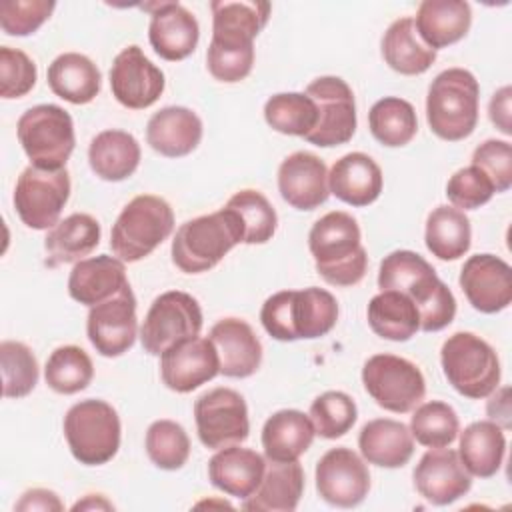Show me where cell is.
<instances>
[{
  "label": "cell",
  "mask_w": 512,
  "mask_h": 512,
  "mask_svg": "<svg viewBox=\"0 0 512 512\" xmlns=\"http://www.w3.org/2000/svg\"><path fill=\"white\" fill-rule=\"evenodd\" d=\"M358 448L368 464L402 468L414 454V438L406 424L392 418H374L362 426Z\"/></svg>",
  "instance_id": "obj_31"
},
{
  "label": "cell",
  "mask_w": 512,
  "mask_h": 512,
  "mask_svg": "<svg viewBox=\"0 0 512 512\" xmlns=\"http://www.w3.org/2000/svg\"><path fill=\"white\" fill-rule=\"evenodd\" d=\"M510 388L502 386L492 392V398L486 404V412L492 422H496L502 430L510 428V400H508Z\"/></svg>",
  "instance_id": "obj_55"
},
{
  "label": "cell",
  "mask_w": 512,
  "mask_h": 512,
  "mask_svg": "<svg viewBox=\"0 0 512 512\" xmlns=\"http://www.w3.org/2000/svg\"><path fill=\"white\" fill-rule=\"evenodd\" d=\"M494 186L490 178L476 166H466L456 170L448 184H446V196L458 210H476L484 206L494 196Z\"/></svg>",
  "instance_id": "obj_49"
},
{
  "label": "cell",
  "mask_w": 512,
  "mask_h": 512,
  "mask_svg": "<svg viewBox=\"0 0 512 512\" xmlns=\"http://www.w3.org/2000/svg\"><path fill=\"white\" fill-rule=\"evenodd\" d=\"M382 58L398 74L418 76L436 62V50L428 48L416 32L414 18L394 20L382 36Z\"/></svg>",
  "instance_id": "obj_36"
},
{
  "label": "cell",
  "mask_w": 512,
  "mask_h": 512,
  "mask_svg": "<svg viewBox=\"0 0 512 512\" xmlns=\"http://www.w3.org/2000/svg\"><path fill=\"white\" fill-rule=\"evenodd\" d=\"M308 416L318 436L326 440H336L354 426L358 418V408L346 392L328 390L312 400Z\"/></svg>",
  "instance_id": "obj_47"
},
{
  "label": "cell",
  "mask_w": 512,
  "mask_h": 512,
  "mask_svg": "<svg viewBox=\"0 0 512 512\" xmlns=\"http://www.w3.org/2000/svg\"><path fill=\"white\" fill-rule=\"evenodd\" d=\"M206 64L216 80L234 84L250 74L254 64V48H228L210 42Z\"/></svg>",
  "instance_id": "obj_52"
},
{
  "label": "cell",
  "mask_w": 512,
  "mask_h": 512,
  "mask_svg": "<svg viewBox=\"0 0 512 512\" xmlns=\"http://www.w3.org/2000/svg\"><path fill=\"white\" fill-rule=\"evenodd\" d=\"M72 510H114V506L102 494H86L84 500H78L72 506Z\"/></svg>",
  "instance_id": "obj_56"
},
{
  "label": "cell",
  "mask_w": 512,
  "mask_h": 512,
  "mask_svg": "<svg viewBox=\"0 0 512 512\" xmlns=\"http://www.w3.org/2000/svg\"><path fill=\"white\" fill-rule=\"evenodd\" d=\"M94 366L86 350L74 344L58 346L46 360V384L58 394H76L92 382Z\"/></svg>",
  "instance_id": "obj_42"
},
{
  "label": "cell",
  "mask_w": 512,
  "mask_h": 512,
  "mask_svg": "<svg viewBox=\"0 0 512 512\" xmlns=\"http://www.w3.org/2000/svg\"><path fill=\"white\" fill-rule=\"evenodd\" d=\"M194 420L200 442L210 450L242 444L250 434L248 406L232 388H212L194 402Z\"/></svg>",
  "instance_id": "obj_13"
},
{
  "label": "cell",
  "mask_w": 512,
  "mask_h": 512,
  "mask_svg": "<svg viewBox=\"0 0 512 512\" xmlns=\"http://www.w3.org/2000/svg\"><path fill=\"white\" fill-rule=\"evenodd\" d=\"M46 78L50 90L70 104L92 102L102 86L98 66L80 52H64L56 56L48 66Z\"/></svg>",
  "instance_id": "obj_34"
},
{
  "label": "cell",
  "mask_w": 512,
  "mask_h": 512,
  "mask_svg": "<svg viewBox=\"0 0 512 512\" xmlns=\"http://www.w3.org/2000/svg\"><path fill=\"white\" fill-rule=\"evenodd\" d=\"M218 352L220 374L228 378H248L262 362V344L252 326L240 318H222L208 336Z\"/></svg>",
  "instance_id": "obj_23"
},
{
  "label": "cell",
  "mask_w": 512,
  "mask_h": 512,
  "mask_svg": "<svg viewBox=\"0 0 512 512\" xmlns=\"http://www.w3.org/2000/svg\"><path fill=\"white\" fill-rule=\"evenodd\" d=\"M240 224H242V242L244 244H264L268 242L278 226V216L268 198L252 188H244L230 196L226 202Z\"/></svg>",
  "instance_id": "obj_43"
},
{
  "label": "cell",
  "mask_w": 512,
  "mask_h": 512,
  "mask_svg": "<svg viewBox=\"0 0 512 512\" xmlns=\"http://www.w3.org/2000/svg\"><path fill=\"white\" fill-rule=\"evenodd\" d=\"M472 166L480 168L492 182L496 192L512 186V146L508 140H484L472 152Z\"/></svg>",
  "instance_id": "obj_51"
},
{
  "label": "cell",
  "mask_w": 512,
  "mask_h": 512,
  "mask_svg": "<svg viewBox=\"0 0 512 512\" xmlns=\"http://www.w3.org/2000/svg\"><path fill=\"white\" fill-rule=\"evenodd\" d=\"M362 384L380 408L394 414L414 410L426 394V380L420 368L394 354L370 356L362 368Z\"/></svg>",
  "instance_id": "obj_10"
},
{
  "label": "cell",
  "mask_w": 512,
  "mask_h": 512,
  "mask_svg": "<svg viewBox=\"0 0 512 512\" xmlns=\"http://www.w3.org/2000/svg\"><path fill=\"white\" fill-rule=\"evenodd\" d=\"M460 288L474 310L496 314L512 302V268L494 254H474L460 270Z\"/></svg>",
  "instance_id": "obj_19"
},
{
  "label": "cell",
  "mask_w": 512,
  "mask_h": 512,
  "mask_svg": "<svg viewBox=\"0 0 512 512\" xmlns=\"http://www.w3.org/2000/svg\"><path fill=\"white\" fill-rule=\"evenodd\" d=\"M426 248L440 260H458L470 250L472 228L468 216L454 206H436L426 218Z\"/></svg>",
  "instance_id": "obj_39"
},
{
  "label": "cell",
  "mask_w": 512,
  "mask_h": 512,
  "mask_svg": "<svg viewBox=\"0 0 512 512\" xmlns=\"http://www.w3.org/2000/svg\"><path fill=\"white\" fill-rule=\"evenodd\" d=\"M100 224L94 216L76 212L52 226L44 238L48 264H76L100 244Z\"/></svg>",
  "instance_id": "obj_33"
},
{
  "label": "cell",
  "mask_w": 512,
  "mask_h": 512,
  "mask_svg": "<svg viewBox=\"0 0 512 512\" xmlns=\"http://www.w3.org/2000/svg\"><path fill=\"white\" fill-rule=\"evenodd\" d=\"M216 374H220V360L210 338H186L160 354L162 382L178 394L196 390Z\"/></svg>",
  "instance_id": "obj_18"
},
{
  "label": "cell",
  "mask_w": 512,
  "mask_h": 512,
  "mask_svg": "<svg viewBox=\"0 0 512 512\" xmlns=\"http://www.w3.org/2000/svg\"><path fill=\"white\" fill-rule=\"evenodd\" d=\"M86 332L96 352L106 358L122 356L134 346L138 334V318L136 298L130 284H126L112 298L90 308Z\"/></svg>",
  "instance_id": "obj_15"
},
{
  "label": "cell",
  "mask_w": 512,
  "mask_h": 512,
  "mask_svg": "<svg viewBox=\"0 0 512 512\" xmlns=\"http://www.w3.org/2000/svg\"><path fill=\"white\" fill-rule=\"evenodd\" d=\"M510 86H502L500 90H496L490 98L488 104V116L490 122L506 136L512 134V126H510Z\"/></svg>",
  "instance_id": "obj_54"
},
{
  "label": "cell",
  "mask_w": 512,
  "mask_h": 512,
  "mask_svg": "<svg viewBox=\"0 0 512 512\" xmlns=\"http://www.w3.org/2000/svg\"><path fill=\"white\" fill-rule=\"evenodd\" d=\"M202 140V120L186 106H166L146 124V142L166 158L188 156Z\"/></svg>",
  "instance_id": "obj_25"
},
{
  "label": "cell",
  "mask_w": 512,
  "mask_h": 512,
  "mask_svg": "<svg viewBox=\"0 0 512 512\" xmlns=\"http://www.w3.org/2000/svg\"><path fill=\"white\" fill-rule=\"evenodd\" d=\"M0 366L6 398H24L38 384V360L24 342L4 340L0 344Z\"/></svg>",
  "instance_id": "obj_45"
},
{
  "label": "cell",
  "mask_w": 512,
  "mask_h": 512,
  "mask_svg": "<svg viewBox=\"0 0 512 512\" xmlns=\"http://www.w3.org/2000/svg\"><path fill=\"white\" fill-rule=\"evenodd\" d=\"M304 492V470L298 460L280 462L266 458V468L258 488L244 498L248 512H292Z\"/></svg>",
  "instance_id": "obj_26"
},
{
  "label": "cell",
  "mask_w": 512,
  "mask_h": 512,
  "mask_svg": "<svg viewBox=\"0 0 512 512\" xmlns=\"http://www.w3.org/2000/svg\"><path fill=\"white\" fill-rule=\"evenodd\" d=\"M242 242V224L230 208L186 220L172 240V262L186 274L214 268L236 244Z\"/></svg>",
  "instance_id": "obj_4"
},
{
  "label": "cell",
  "mask_w": 512,
  "mask_h": 512,
  "mask_svg": "<svg viewBox=\"0 0 512 512\" xmlns=\"http://www.w3.org/2000/svg\"><path fill=\"white\" fill-rule=\"evenodd\" d=\"M410 432L412 438H416V442L422 446L444 448L456 440L460 432V420L450 404L432 400L416 408L410 418Z\"/></svg>",
  "instance_id": "obj_44"
},
{
  "label": "cell",
  "mask_w": 512,
  "mask_h": 512,
  "mask_svg": "<svg viewBox=\"0 0 512 512\" xmlns=\"http://www.w3.org/2000/svg\"><path fill=\"white\" fill-rule=\"evenodd\" d=\"M264 120L280 134L304 138L314 130L318 110L314 100L302 92H280L266 100Z\"/></svg>",
  "instance_id": "obj_41"
},
{
  "label": "cell",
  "mask_w": 512,
  "mask_h": 512,
  "mask_svg": "<svg viewBox=\"0 0 512 512\" xmlns=\"http://www.w3.org/2000/svg\"><path fill=\"white\" fill-rule=\"evenodd\" d=\"M212 10V44L228 48H254V38L270 18L268 2L214 0Z\"/></svg>",
  "instance_id": "obj_24"
},
{
  "label": "cell",
  "mask_w": 512,
  "mask_h": 512,
  "mask_svg": "<svg viewBox=\"0 0 512 512\" xmlns=\"http://www.w3.org/2000/svg\"><path fill=\"white\" fill-rule=\"evenodd\" d=\"M264 330L280 342L326 336L338 322L336 298L318 286L282 290L266 298L260 310Z\"/></svg>",
  "instance_id": "obj_3"
},
{
  "label": "cell",
  "mask_w": 512,
  "mask_h": 512,
  "mask_svg": "<svg viewBox=\"0 0 512 512\" xmlns=\"http://www.w3.org/2000/svg\"><path fill=\"white\" fill-rule=\"evenodd\" d=\"M412 478L418 494L434 506H448L472 488V476L458 452L446 446L424 452Z\"/></svg>",
  "instance_id": "obj_20"
},
{
  "label": "cell",
  "mask_w": 512,
  "mask_h": 512,
  "mask_svg": "<svg viewBox=\"0 0 512 512\" xmlns=\"http://www.w3.org/2000/svg\"><path fill=\"white\" fill-rule=\"evenodd\" d=\"M92 172L106 182H122L130 178L140 164V144L124 130H102L88 148Z\"/></svg>",
  "instance_id": "obj_35"
},
{
  "label": "cell",
  "mask_w": 512,
  "mask_h": 512,
  "mask_svg": "<svg viewBox=\"0 0 512 512\" xmlns=\"http://www.w3.org/2000/svg\"><path fill=\"white\" fill-rule=\"evenodd\" d=\"M18 140L30 166L42 170H60L66 166L74 144V122L70 114L56 104H38L18 118Z\"/></svg>",
  "instance_id": "obj_9"
},
{
  "label": "cell",
  "mask_w": 512,
  "mask_h": 512,
  "mask_svg": "<svg viewBox=\"0 0 512 512\" xmlns=\"http://www.w3.org/2000/svg\"><path fill=\"white\" fill-rule=\"evenodd\" d=\"M304 94L314 100L318 110V122L304 140L322 148L346 144L356 132L352 88L338 76H320L306 86Z\"/></svg>",
  "instance_id": "obj_14"
},
{
  "label": "cell",
  "mask_w": 512,
  "mask_h": 512,
  "mask_svg": "<svg viewBox=\"0 0 512 512\" xmlns=\"http://www.w3.org/2000/svg\"><path fill=\"white\" fill-rule=\"evenodd\" d=\"M266 458L238 444L216 450L208 460V480L214 488L234 498H248L260 484Z\"/></svg>",
  "instance_id": "obj_28"
},
{
  "label": "cell",
  "mask_w": 512,
  "mask_h": 512,
  "mask_svg": "<svg viewBox=\"0 0 512 512\" xmlns=\"http://www.w3.org/2000/svg\"><path fill=\"white\" fill-rule=\"evenodd\" d=\"M126 284L124 262L116 256L100 254L74 264L68 276V294L78 304L92 308L118 294Z\"/></svg>",
  "instance_id": "obj_29"
},
{
  "label": "cell",
  "mask_w": 512,
  "mask_h": 512,
  "mask_svg": "<svg viewBox=\"0 0 512 512\" xmlns=\"http://www.w3.org/2000/svg\"><path fill=\"white\" fill-rule=\"evenodd\" d=\"M174 230V212L170 204L154 194L134 196L118 214L110 248L122 262H138L152 254Z\"/></svg>",
  "instance_id": "obj_6"
},
{
  "label": "cell",
  "mask_w": 512,
  "mask_h": 512,
  "mask_svg": "<svg viewBox=\"0 0 512 512\" xmlns=\"http://www.w3.org/2000/svg\"><path fill=\"white\" fill-rule=\"evenodd\" d=\"M382 170L364 152H348L338 158L328 172V188L338 200L350 206H368L382 192Z\"/></svg>",
  "instance_id": "obj_27"
},
{
  "label": "cell",
  "mask_w": 512,
  "mask_h": 512,
  "mask_svg": "<svg viewBox=\"0 0 512 512\" xmlns=\"http://www.w3.org/2000/svg\"><path fill=\"white\" fill-rule=\"evenodd\" d=\"M316 430L308 414L300 410H278L262 428V448L266 458L290 462L298 460L314 442Z\"/></svg>",
  "instance_id": "obj_32"
},
{
  "label": "cell",
  "mask_w": 512,
  "mask_h": 512,
  "mask_svg": "<svg viewBox=\"0 0 512 512\" xmlns=\"http://www.w3.org/2000/svg\"><path fill=\"white\" fill-rule=\"evenodd\" d=\"M144 10L152 14L148 40L160 58L178 62L196 50L200 26L188 8L180 2H154L144 4Z\"/></svg>",
  "instance_id": "obj_21"
},
{
  "label": "cell",
  "mask_w": 512,
  "mask_h": 512,
  "mask_svg": "<svg viewBox=\"0 0 512 512\" xmlns=\"http://www.w3.org/2000/svg\"><path fill=\"white\" fill-rule=\"evenodd\" d=\"M146 454L160 470H180L190 456V438L174 420H156L146 430Z\"/></svg>",
  "instance_id": "obj_46"
},
{
  "label": "cell",
  "mask_w": 512,
  "mask_h": 512,
  "mask_svg": "<svg viewBox=\"0 0 512 512\" xmlns=\"http://www.w3.org/2000/svg\"><path fill=\"white\" fill-rule=\"evenodd\" d=\"M164 72L152 64L140 46L124 48L110 68L112 96L130 110H144L152 106L164 92Z\"/></svg>",
  "instance_id": "obj_17"
},
{
  "label": "cell",
  "mask_w": 512,
  "mask_h": 512,
  "mask_svg": "<svg viewBox=\"0 0 512 512\" xmlns=\"http://www.w3.org/2000/svg\"><path fill=\"white\" fill-rule=\"evenodd\" d=\"M50 0H6L0 4V26L8 36L34 34L54 12Z\"/></svg>",
  "instance_id": "obj_50"
},
{
  "label": "cell",
  "mask_w": 512,
  "mask_h": 512,
  "mask_svg": "<svg viewBox=\"0 0 512 512\" xmlns=\"http://www.w3.org/2000/svg\"><path fill=\"white\" fill-rule=\"evenodd\" d=\"M202 330V310L198 300L182 290H168L154 298L140 328L142 348L160 356L180 340L194 338Z\"/></svg>",
  "instance_id": "obj_11"
},
{
  "label": "cell",
  "mask_w": 512,
  "mask_h": 512,
  "mask_svg": "<svg viewBox=\"0 0 512 512\" xmlns=\"http://www.w3.org/2000/svg\"><path fill=\"white\" fill-rule=\"evenodd\" d=\"M480 86L464 68L442 70L426 96V120L430 130L448 142L468 138L478 124Z\"/></svg>",
  "instance_id": "obj_5"
},
{
  "label": "cell",
  "mask_w": 512,
  "mask_h": 512,
  "mask_svg": "<svg viewBox=\"0 0 512 512\" xmlns=\"http://www.w3.org/2000/svg\"><path fill=\"white\" fill-rule=\"evenodd\" d=\"M368 324L384 340L406 342L420 330V314L414 302L394 290H380L368 302Z\"/></svg>",
  "instance_id": "obj_38"
},
{
  "label": "cell",
  "mask_w": 512,
  "mask_h": 512,
  "mask_svg": "<svg viewBox=\"0 0 512 512\" xmlns=\"http://www.w3.org/2000/svg\"><path fill=\"white\" fill-rule=\"evenodd\" d=\"M472 24L470 4L464 0H424L420 2L414 26L422 42L432 48H446L462 40Z\"/></svg>",
  "instance_id": "obj_30"
},
{
  "label": "cell",
  "mask_w": 512,
  "mask_h": 512,
  "mask_svg": "<svg viewBox=\"0 0 512 512\" xmlns=\"http://www.w3.org/2000/svg\"><path fill=\"white\" fill-rule=\"evenodd\" d=\"M278 190L284 202L296 210H314L330 196L328 170L312 152H292L278 168Z\"/></svg>",
  "instance_id": "obj_22"
},
{
  "label": "cell",
  "mask_w": 512,
  "mask_h": 512,
  "mask_svg": "<svg viewBox=\"0 0 512 512\" xmlns=\"http://www.w3.org/2000/svg\"><path fill=\"white\" fill-rule=\"evenodd\" d=\"M14 510H18V512H34V510L60 512V510H64V504L60 502L56 492L46 490V488H32L22 494V498L16 502Z\"/></svg>",
  "instance_id": "obj_53"
},
{
  "label": "cell",
  "mask_w": 512,
  "mask_h": 512,
  "mask_svg": "<svg viewBox=\"0 0 512 512\" xmlns=\"http://www.w3.org/2000/svg\"><path fill=\"white\" fill-rule=\"evenodd\" d=\"M38 78V70L34 60L10 46L0 48V96L4 100L26 96Z\"/></svg>",
  "instance_id": "obj_48"
},
{
  "label": "cell",
  "mask_w": 512,
  "mask_h": 512,
  "mask_svg": "<svg viewBox=\"0 0 512 512\" xmlns=\"http://www.w3.org/2000/svg\"><path fill=\"white\" fill-rule=\"evenodd\" d=\"M448 384L462 396L480 400L500 384V360L494 348L474 332H454L440 350Z\"/></svg>",
  "instance_id": "obj_7"
},
{
  "label": "cell",
  "mask_w": 512,
  "mask_h": 512,
  "mask_svg": "<svg viewBox=\"0 0 512 512\" xmlns=\"http://www.w3.org/2000/svg\"><path fill=\"white\" fill-rule=\"evenodd\" d=\"M316 490L330 506L354 508L362 504L370 490L366 460L346 446L330 448L316 464Z\"/></svg>",
  "instance_id": "obj_16"
},
{
  "label": "cell",
  "mask_w": 512,
  "mask_h": 512,
  "mask_svg": "<svg viewBox=\"0 0 512 512\" xmlns=\"http://www.w3.org/2000/svg\"><path fill=\"white\" fill-rule=\"evenodd\" d=\"M64 438L80 464H106L120 448L118 412L106 400H80L64 416Z\"/></svg>",
  "instance_id": "obj_8"
},
{
  "label": "cell",
  "mask_w": 512,
  "mask_h": 512,
  "mask_svg": "<svg viewBox=\"0 0 512 512\" xmlns=\"http://www.w3.org/2000/svg\"><path fill=\"white\" fill-rule=\"evenodd\" d=\"M378 288L408 296L420 314V330L438 332L456 316V298L432 264L412 250H394L380 262Z\"/></svg>",
  "instance_id": "obj_1"
},
{
  "label": "cell",
  "mask_w": 512,
  "mask_h": 512,
  "mask_svg": "<svg viewBox=\"0 0 512 512\" xmlns=\"http://www.w3.org/2000/svg\"><path fill=\"white\" fill-rule=\"evenodd\" d=\"M70 198V174L66 168L42 170L28 166L14 186V208L32 230H48L58 224Z\"/></svg>",
  "instance_id": "obj_12"
},
{
  "label": "cell",
  "mask_w": 512,
  "mask_h": 512,
  "mask_svg": "<svg viewBox=\"0 0 512 512\" xmlns=\"http://www.w3.org/2000/svg\"><path fill=\"white\" fill-rule=\"evenodd\" d=\"M308 248L316 272L332 286L358 284L368 268L358 222L342 210L318 218L308 234Z\"/></svg>",
  "instance_id": "obj_2"
},
{
  "label": "cell",
  "mask_w": 512,
  "mask_h": 512,
  "mask_svg": "<svg viewBox=\"0 0 512 512\" xmlns=\"http://www.w3.org/2000/svg\"><path fill=\"white\" fill-rule=\"evenodd\" d=\"M368 126L372 136L388 146H406L418 132V118L414 106L398 96H386L372 104L368 112Z\"/></svg>",
  "instance_id": "obj_40"
},
{
  "label": "cell",
  "mask_w": 512,
  "mask_h": 512,
  "mask_svg": "<svg viewBox=\"0 0 512 512\" xmlns=\"http://www.w3.org/2000/svg\"><path fill=\"white\" fill-rule=\"evenodd\" d=\"M506 438L504 430L492 420H478L460 432L458 456L470 476L490 478L504 460Z\"/></svg>",
  "instance_id": "obj_37"
}]
</instances>
